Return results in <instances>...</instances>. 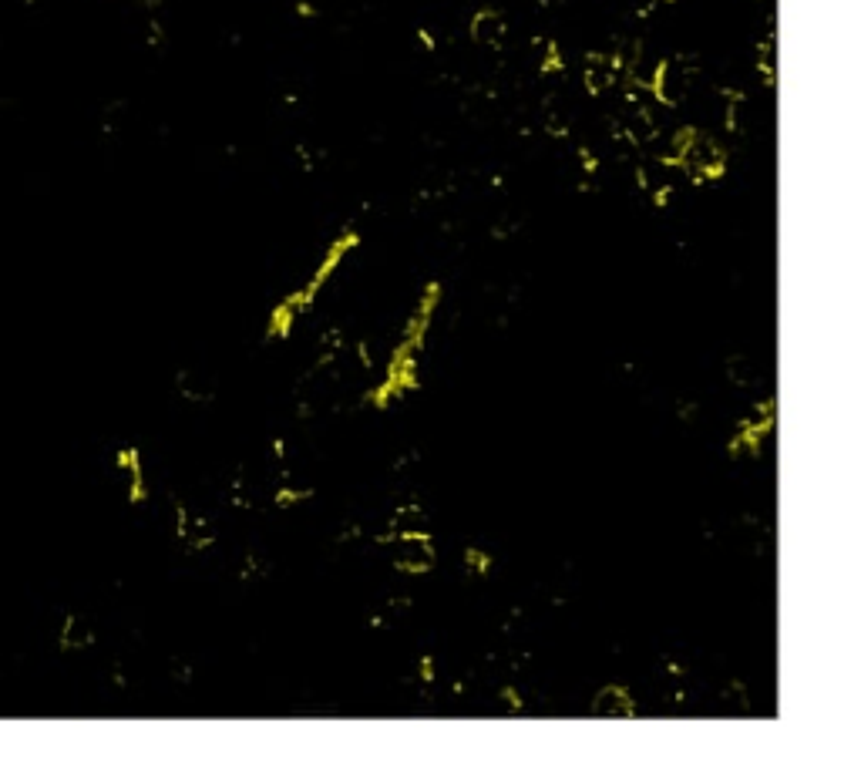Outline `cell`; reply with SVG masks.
Masks as SVG:
<instances>
[{
  "mask_svg": "<svg viewBox=\"0 0 861 774\" xmlns=\"http://www.w3.org/2000/svg\"><path fill=\"white\" fill-rule=\"evenodd\" d=\"M387 549H391V559L407 573H424V569L434 566L431 536H391Z\"/></svg>",
  "mask_w": 861,
  "mask_h": 774,
  "instance_id": "obj_1",
  "label": "cell"
},
{
  "mask_svg": "<svg viewBox=\"0 0 861 774\" xmlns=\"http://www.w3.org/2000/svg\"><path fill=\"white\" fill-rule=\"evenodd\" d=\"M471 38H475L481 48H502L508 38V21L498 11H481L475 21H471Z\"/></svg>",
  "mask_w": 861,
  "mask_h": 774,
  "instance_id": "obj_2",
  "label": "cell"
},
{
  "mask_svg": "<svg viewBox=\"0 0 861 774\" xmlns=\"http://www.w3.org/2000/svg\"><path fill=\"white\" fill-rule=\"evenodd\" d=\"M592 714L599 717H633V694H626L623 687H603L592 697Z\"/></svg>",
  "mask_w": 861,
  "mask_h": 774,
  "instance_id": "obj_3",
  "label": "cell"
},
{
  "mask_svg": "<svg viewBox=\"0 0 861 774\" xmlns=\"http://www.w3.org/2000/svg\"><path fill=\"white\" fill-rule=\"evenodd\" d=\"M95 640V630L81 620V616H68V626H64V643L68 647H88Z\"/></svg>",
  "mask_w": 861,
  "mask_h": 774,
  "instance_id": "obj_4",
  "label": "cell"
},
{
  "mask_svg": "<svg viewBox=\"0 0 861 774\" xmlns=\"http://www.w3.org/2000/svg\"><path fill=\"white\" fill-rule=\"evenodd\" d=\"M727 377L737 387H751L757 381V364L751 361V357H734V361L727 364Z\"/></svg>",
  "mask_w": 861,
  "mask_h": 774,
  "instance_id": "obj_5",
  "label": "cell"
}]
</instances>
